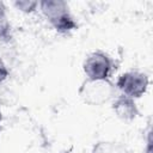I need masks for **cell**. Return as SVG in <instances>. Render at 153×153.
<instances>
[{
    "label": "cell",
    "instance_id": "obj_9",
    "mask_svg": "<svg viewBox=\"0 0 153 153\" xmlns=\"http://www.w3.org/2000/svg\"><path fill=\"white\" fill-rule=\"evenodd\" d=\"M8 76V69L7 66L5 65V62L0 59V84L4 82Z\"/></svg>",
    "mask_w": 153,
    "mask_h": 153
},
{
    "label": "cell",
    "instance_id": "obj_1",
    "mask_svg": "<svg viewBox=\"0 0 153 153\" xmlns=\"http://www.w3.org/2000/svg\"><path fill=\"white\" fill-rule=\"evenodd\" d=\"M39 10L50 25L61 35L72 32L78 27L71 14L68 4L63 0H43L38 2Z\"/></svg>",
    "mask_w": 153,
    "mask_h": 153
},
{
    "label": "cell",
    "instance_id": "obj_10",
    "mask_svg": "<svg viewBox=\"0 0 153 153\" xmlns=\"http://www.w3.org/2000/svg\"><path fill=\"white\" fill-rule=\"evenodd\" d=\"M1 121H2V115H1V110H0V124H1Z\"/></svg>",
    "mask_w": 153,
    "mask_h": 153
},
{
    "label": "cell",
    "instance_id": "obj_4",
    "mask_svg": "<svg viewBox=\"0 0 153 153\" xmlns=\"http://www.w3.org/2000/svg\"><path fill=\"white\" fill-rule=\"evenodd\" d=\"M112 68H114V62L111 57L102 50H96L90 53L82 63V71L87 76L86 79H92V80L109 79Z\"/></svg>",
    "mask_w": 153,
    "mask_h": 153
},
{
    "label": "cell",
    "instance_id": "obj_3",
    "mask_svg": "<svg viewBox=\"0 0 153 153\" xmlns=\"http://www.w3.org/2000/svg\"><path fill=\"white\" fill-rule=\"evenodd\" d=\"M148 84L149 78L146 73L140 71H128L117 78L115 87L121 91V94L137 99L147 92Z\"/></svg>",
    "mask_w": 153,
    "mask_h": 153
},
{
    "label": "cell",
    "instance_id": "obj_7",
    "mask_svg": "<svg viewBox=\"0 0 153 153\" xmlns=\"http://www.w3.org/2000/svg\"><path fill=\"white\" fill-rule=\"evenodd\" d=\"M11 24L7 19L5 4L0 1V39L4 42H8L11 39Z\"/></svg>",
    "mask_w": 153,
    "mask_h": 153
},
{
    "label": "cell",
    "instance_id": "obj_11",
    "mask_svg": "<svg viewBox=\"0 0 153 153\" xmlns=\"http://www.w3.org/2000/svg\"><path fill=\"white\" fill-rule=\"evenodd\" d=\"M65 153H67V152H65Z\"/></svg>",
    "mask_w": 153,
    "mask_h": 153
},
{
    "label": "cell",
    "instance_id": "obj_6",
    "mask_svg": "<svg viewBox=\"0 0 153 153\" xmlns=\"http://www.w3.org/2000/svg\"><path fill=\"white\" fill-rule=\"evenodd\" d=\"M91 153H126V148L115 141H98L92 147Z\"/></svg>",
    "mask_w": 153,
    "mask_h": 153
},
{
    "label": "cell",
    "instance_id": "obj_8",
    "mask_svg": "<svg viewBox=\"0 0 153 153\" xmlns=\"http://www.w3.org/2000/svg\"><path fill=\"white\" fill-rule=\"evenodd\" d=\"M13 5L18 11L24 13H32L38 7V2L32 0H17L13 2Z\"/></svg>",
    "mask_w": 153,
    "mask_h": 153
},
{
    "label": "cell",
    "instance_id": "obj_2",
    "mask_svg": "<svg viewBox=\"0 0 153 153\" xmlns=\"http://www.w3.org/2000/svg\"><path fill=\"white\" fill-rule=\"evenodd\" d=\"M78 93L80 99L85 104L97 106L103 105L108 103L110 99L115 98L116 87L110 79H85L81 82Z\"/></svg>",
    "mask_w": 153,
    "mask_h": 153
},
{
    "label": "cell",
    "instance_id": "obj_5",
    "mask_svg": "<svg viewBox=\"0 0 153 153\" xmlns=\"http://www.w3.org/2000/svg\"><path fill=\"white\" fill-rule=\"evenodd\" d=\"M111 108L115 115L122 121H133L140 114L135 99L127 97L124 94H120L115 97Z\"/></svg>",
    "mask_w": 153,
    "mask_h": 153
}]
</instances>
